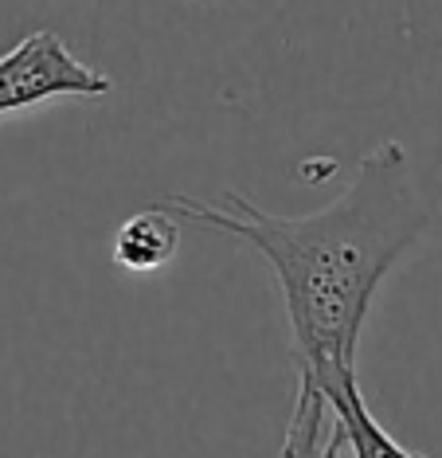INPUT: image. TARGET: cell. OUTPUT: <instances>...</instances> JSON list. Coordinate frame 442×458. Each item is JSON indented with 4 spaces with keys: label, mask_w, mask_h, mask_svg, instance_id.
Listing matches in <instances>:
<instances>
[{
    "label": "cell",
    "mask_w": 442,
    "mask_h": 458,
    "mask_svg": "<svg viewBox=\"0 0 442 458\" xmlns=\"http://www.w3.org/2000/svg\"><path fill=\"white\" fill-rule=\"evenodd\" d=\"M302 388H318L325 395V403H329V411H333L336 427H341L353 458H427L419 451L399 446L392 435L372 420L361 388H356V372H333V377H321V380H302Z\"/></svg>",
    "instance_id": "3"
},
{
    "label": "cell",
    "mask_w": 442,
    "mask_h": 458,
    "mask_svg": "<svg viewBox=\"0 0 442 458\" xmlns=\"http://www.w3.org/2000/svg\"><path fill=\"white\" fill-rule=\"evenodd\" d=\"M165 204L204 232L255 247L286 301L298 380L356 372V341L392 267L419 243L438 212L399 141L368 149L344 192L305 216H278L224 192L219 204L168 192Z\"/></svg>",
    "instance_id": "1"
},
{
    "label": "cell",
    "mask_w": 442,
    "mask_h": 458,
    "mask_svg": "<svg viewBox=\"0 0 442 458\" xmlns=\"http://www.w3.org/2000/svg\"><path fill=\"white\" fill-rule=\"evenodd\" d=\"M110 75L87 67L55 32H31L0 55V114L39 106L47 98H102Z\"/></svg>",
    "instance_id": "2"
},
{
    "label": "cell",
    "mask_w": 442,
    "mask_h": 458,
    "mask_svg": "<svg viewBox=\"0 0 442 458\" xmlns=\"http://www.w3.org/2000/svg\"><path fill=\"white\" fill-rule=\"evenodd\" d=\"M176 247H181V216L168 204L145 208V212L130 216L118 235H114V263L133 275H149L173 263Z\"/></svg>",
    "instance_id": "4"
}]
</instances>
